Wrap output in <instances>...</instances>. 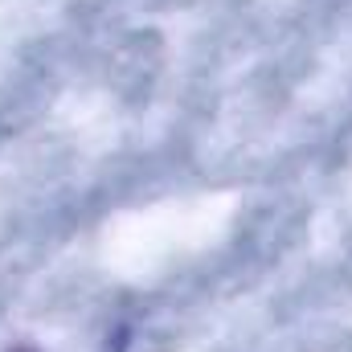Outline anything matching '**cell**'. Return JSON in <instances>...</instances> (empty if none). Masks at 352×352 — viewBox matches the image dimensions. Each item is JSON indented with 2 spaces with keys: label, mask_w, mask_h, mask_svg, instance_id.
<instances>
[{
  "label": "cell",
  "mask_w": 352,
  "mask_h": 352,
  "mask_svg": "<svg viewBox=\"0 0 352 352\" xmlns=\"http://www.w3.org/2000/svg\"><path fill=\"white\" fill-rule=\"evenodd\" d=\"M16 352H29V349H16Z\"/></svg>",
  "instance_id": "1"
}]
</instances>
